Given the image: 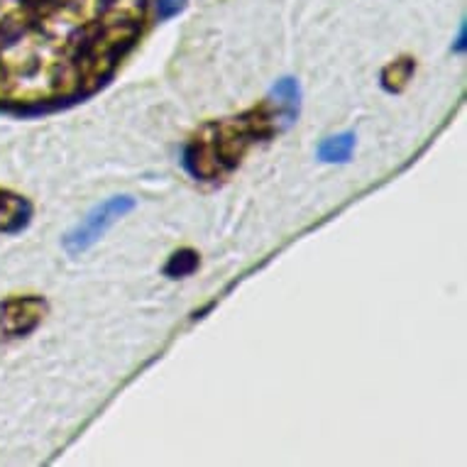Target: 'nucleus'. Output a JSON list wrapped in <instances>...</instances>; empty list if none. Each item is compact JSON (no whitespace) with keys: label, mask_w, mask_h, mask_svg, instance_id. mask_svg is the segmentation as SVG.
<instances>
[{"label":"nucleus","mask_w":467,"mask_h":467,"mask_svg":"<svg viewBox=\"0 0 467 467\" xmlns=\"http://www.w3.org/2000/svg\"><path fill=\"white\" fill-rule=\"evenodd\" d=\"M199 267V254L193 250H179L169 257L167 267H164V275L171 276V279H179V276H189L196 272Z\"/></svg>","instance_id":"nucleus-8"},{"label":"nucleus","mask_w":467,"mask_h":467,"mask_svg":"<svg viewBox=\"0 0 467 467\" xmlns=\"http://www.w3.org/2000/svg\"><path fill=\"white\" fill-rule=\"evenodd\" d=\"M355 150V132H340L333 138L323 140L318 147V160L328 161V164H345L353 157Z\"/></svg>","instance_id":"nucleus-6"},{"label":"nucleus","mask_w":467,"mask_h":467,"mask_svg":"<svg viewBox=\"0 0 467 467\" xmlns=\"http://www.w3.org/2000/svg\"><path fill=\"white\" fill-rule=\"evenodd\" d=\"M47 304L39 296H16L0 308V328L10 337H23L37 328L45 318Z\"/></svg>","instance_id":"nucleus-3"},{"label":"nucleus","mask_w":467,"mask_h":467,"mask_svg":"<svg viewBox=\"0 0 467 467\" xmlns=\"http://www.w3.org/2000/svg\"><path fill=\"white\" fill-rule=\"evenodd\" d=\"M458 49H460V52H462V49H465V25H462V27H460V37H458Z\"/></svg>","instance_id":"nucleus-10"},{"label":"nucleus","mask_w":467,"mask_h":467,"mask_svg":"<svg viewBox=\"0 0 467 467\" xmlns=\"http://www.w3.org/2000/svg\"><path fill=\"white\" fill-rule=\"evenodd\" d=\"M279 123L284 128L291 125L286 115L269 100L240 118L206 125L201 135H196V140L186 147L184 167L189 169V174L203 182L221 179L225 171L240 164L243 154L254 140L269 138L272 132L279 130Z\"/></svg>","instance_id":"nucleus-1"},{"label":"nucleus","mask_w":467,"mask_h":467,"mask_svg":"<svg viewBox=\"0 0 467 467\" xmlns=\"http://www.w3.org/2000/svg\"><path fill=\"white\" fill-rule=\"evenodd\" d=\"M269 100H272V103H275V106L286 115V120H289V123H294V120L299 118L301 88L294 78H282V81H276L272 93H269Z\"/></svg>","instance_id":"nucleus-5"},{"label":"nucleus","mask_w":467,"mask_h":467,"mask_svg":"<svg viewBox=\"0 0 467 467\" xmlns=\"http://www.w3.org/2000/svg\"><path fill=\"white\" fill-rule=\"evenodd\" d=\"M186 0H157V13L160 20H169V17L179 16L184 10Z\"/></svg>","instance_id":"nucleus-9"},{"label":"nucleus","mask_w":467,"mask_h":467,"mask_svg":"<svg viewBox=\"0 0 467 467\" xmlns=\"http://www.w3.org/2000/svg\"><path fill=\"white\" fill-rule=\"evenodd\" d=\"M30 203L20 196H13L8 192H0V230L5 233H17L30 221Z\"/></svg>","instance_id":"nucleus-4"},{"label":"nucleus","mask_w":467,"mask_h":467,"mask_svg":"<svg viewBox=\"0 0 467 467\" xmlns=\"http://www.w3.org/2000/svg\"><path fill=\"white\" fill-rule=\"evenodd\" d=\"M135 208V199L132 196H113V199L103 201L100 206H96L91 213L86 215L84 221L78 223L77 228L71 230L69 235L64 238V247L69 254H81L88 247L99 243L108 230L113 228L115 223L120 221L123 215H128Z\"/></svg>","instance_id":"nucleus-2"},{"label":"nucleus","mask_w":467,"mask_h":467,"mask_svg":"<svg viewBox=\"0 0 467 467\" xmlns=\"http://www.w3.org/2000/svg\"><path fill=\"white\" fill-rule=\"evenodd\" d=\"M414 69H416V64L411 62V59H399V62L389 64L382 74V86L391 93L401 91V88L409 84V78H411Z\"/></svg>","instance_id":"nucleus-7"}]
</instances>
